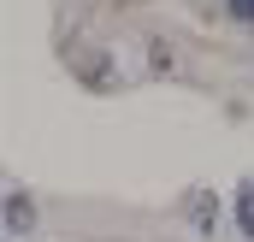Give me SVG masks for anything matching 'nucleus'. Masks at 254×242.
<instances>
[{
  "label": "nucleus",
  "mask_w": 254,
  "mask_h": 242,
  "mask_svg": "<svg viewBox=\"0 0 254 242\" xmlns=\"http://www.w3.org/2000/svg\"><path fill=\"white\" fill-rule=\"evenodd\" d=\"M77 71H83L89 83H107V60H77Z\"/></svg>",
  "instance_id": "4"
},
{
  "label": "nucleus",
  "mask_w": 254,
  "mask_h": 242,
  "mask_svg": "<svg viewBox=\"0 0 254 242\" xmlns=\"http://www.w3.org/2000/svg\"><path fill=\"white\" fill-rule=\"evenodd\" d=\"M190 219H195V231H213V219H219L213 195H195V201H190Z\"/></svg>",
  "instance_id": "2"
},
{
  "label": "nucleus",
  "mask_w": 254,
  "mask_h": 242,
  "mask_svg": "<svg viewBox=\"0 0 254 242\" xmlns=\"http://www.w3.org/2000/svg\"><path fill=\"white\" fill-rule=\"evenodd\" d=\"M231 6V18H243V24H254V0H225Z\"/></svg>",
  "instance_id": "5"
},
{
  "label": "nucleus",
  "mask_w": 254,
  "mask_h": 242,
  "mask_svg": "<svg viewBox=\"0 0 254 242\" xmlns=\"http://www.w3.org/2000/svg\"><path fill=\"white\" fill-rule=\"evenodd\" d=\"M237 225H243V237H254V183H243V195H237Z\"/></svg>",
  "instance_id": "3"
},
{
  "label": "nucleus",
  "mask_w": 254,
  "mask_h": 242,
  "mask_svg": "<svg viewBox=\"0 0 254 242\" xmlns=\"http://www.w3.org/2000/svg\"><path fill=\"white\" fill-rule=\"evenodd\" d=\"M30 219H36V207H30L24 195H6V231L18 237V231H30Z\"/></svg>",
  "instance_id": "1"
}]
</instances>
